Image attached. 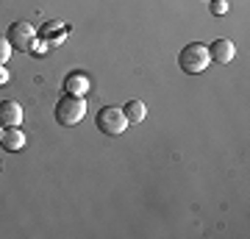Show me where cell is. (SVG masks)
I'll list each match as a JSON object with an SVG mask.
<instances>
[{"label": "cell", "instance_id": "6da1fadb", "mask_svg": "<svg viewBox=\"0 0 250 239\" xmlns=\"http://www.w3.org/2000/svg\"><path fill=\"white\" fill-rule=\"evenodd\" d=\"M83 117H86V100L64 92V98H59V103H56V123L70 128V125H78Z\"/></svg>", "mask_w": 250, "mask_h": 239}, {"label": "cell", "instance_id": "7a4b0ae2", "mask_svg": "<svg viewBox=\"0 0 250 239\" xmlns=\"http://www.w3.org/2000/svg\"><path fill=\"white\" fill-rule=\"evenodd\" d=\"M178 67L189 75H197V72H203L208 67V50H206V44L200 42H189L181 47L178 53Z\"/></svg>", "mask_w": 250, "mask_h": 239}, {"label": "cell", "instance_id": "3957f363", "mask_svg": "<svg viewBox=\"0 0 250 239\" xmlns=\"http://www.w3.org/2000/svg\"><path fill=\"white\" fill-rule=\"evenodd\" d=\"M95 125H98V131L106 133V136H120V133L128 128V120H125L123 109L106 106V109H100V111H98V117H95Z\"/></svg>", "mask_w": 250, "mask_h": 239}, {"label": "cell", "instance_id": "277c9868", "mask_svg": "<svg viewBox=\"0 0 250 239\" xmlns=\"http://www.w3.org/2000/svg\"><path fill=\"white\" fill-rule=\"evenodd\" d=\"M34 25L25 22V20H20V22H11L9 31H6V39H9L11 47H20V50H31V44H34Z\"/></svg>", "mask_w": 250, "mask_h": 239}, {"label": "cell", "instance_id": "5b68a950", "mask_svg": "<svg viewBox=\"0 0 250 239\" xmlns=\"http://www.w3.org/2000/svg\"><path fill=\"white\" fill-rule=\"evenodd\" d=\"M206 50H208V62L228 64V62H233V56H236V44H233L231 39H217V42H211Z\"/></svg>", "mask_w": 250, "mask_h": 239}, {"label": "cell", "instance_id": "8992f818", "mask_svg": "<svg viewBox=\"0 0 250 239\" xmlns=\"http://www.w3.org/2000/svg\"><path fill=\"white\" fill-rule=\"evenodd\" d=\"M20 123H22V106L14 100H0V128H11Z\"/></svg>", "mask_w": 250, "mask_h": 239}, {"label": "cell", "instance_id": "52a82bcc", "mask_svg": "<svg viewBox=\"0 0 250 239\" xmlns=\"http://www.w3.org/2000/svg\"><path fill=\"white\" fill-rule=\"evenodd\" d=\"M0 145L6 148V151H22V145H25V133L20 125H11V128H3V136H0Z\"/></svg>", "mask_w": 250, "mask_h": 239}, {"label": "cell", "instance_id": "ba28073f", "mask_svg": "<svg viewBox=\"0 0 250 239\" xmlns=\"http://www.w3.org/2000/svg\"><path fill=\"white\" fill-rule=\"evenodd\" d=\"M64 92H67V95L83 98V95L89 92V78H86L83 72H70V75L64 78Z\"/></svg>", "mask_w": 250, "mask_h": 239}, {"label": "cell", "instance_id": "9c48e42d", "mask_svg": "<svg viewBox=\"0 0 250 239\" xmlns=\"http://www.w3.org/2000/svg\"><path fill=\"white\" fill-rule=\"evenodd\" d=\"M123 114H125L128 123H142L145 114H147V109H145L142 100H128V103L123 106Z\"/></svg>", "mask_w": 250, "mask_h": 239}, {"label": "cell", "instance_id": "30bf717a", "mask_svg": "<svg viewBox=\"0 0 250 239\" xmlns=\"http://www.w3.org/2000/svg\"><path fill=\"white\" fill-rule=\"evenodd\" d=\"M9 56H11V44H9L6 36H0V67L9 62Z\"/></svg>", "mask_w": 250, "mask_h": 239}, {"label": "cell", "instance_id": "8fae6325", "mask_svg": "<svg viewBox=\"0 0 250 239\" xmlns=\"http://www.w3.org/2000/svg\"><path fill=\"white\" fill-rule=\"evenodd\" d=\"M225 11H228V3H225V0H211V14H214V17H220Z\"/></svg>", "mask_w": 250, "mask_h": 239}, {"label": "cell", "instance_id": "7c38bea8", "mask_svg": "<svg viewBox=\"0 0 250 239\" xmlns=\"http://www.w3.org/2000/svg\"><path fill=\"white\" fill-rule=\"evenodd\" d=\"M6 81H9V72H6L3 67H0V84H6Z\"/></svg>", "mask_w": 250, "mask_h": 239}, {"label": "cell", "instance_id": "4fadbf2b", "mask_svg": "<svg viewBox=\"0 0 250 239\" xmlns=\"http://www.w3.org/2000/svg\"><path fill=\"white\" fill-rule=\"evenodd\" d=\"M0 136H3V128H0Z\"/></svg>", "mask_w": 250, "mask_h": 239}]
</instances>
